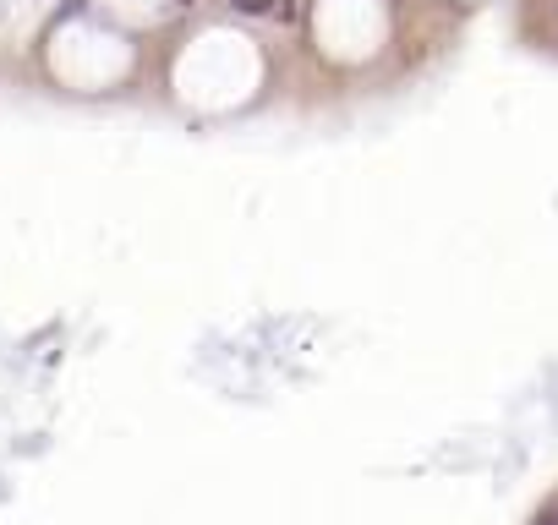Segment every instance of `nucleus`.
I'll return each mask as SVG.
<instances>
[{
  "label": "nucleus",
  "mask_w": 558,
  "mask_h": 525,
  "mask_svg": "<svg viewBox=\"0 0 558 525\" xmlns=\"http://www.w3.org/2000/svg\"><path fill=\"white\" fill-rule=\"evenodd\" d=\"M230 6H236L241 17H279V22L296 17V0H230Z\"/></svg>",
  "instance_id": "1"
},
{
  "label": "nucleus",
  "mask_w": 558,
  "mask_h": 525,
  "mask_svg": "<svg viewBox=\"0 0 558 525\" xmlns=\"http://www.w3.org/2000/svg\"><path fill=\"white\" fill-rule=\"evenodd\" d=\"M537 525H553V520H548V515H537Z\"/></svg>",
  "instance_id": "3"
},
{
  "label": "nucleus",
  "mask_w": 558,
  "mask_h": 525,
  "mask_svg": "<svg viewBox=\"0 0 558 525\" xmlns=\"http://www.w3.org/2000/svg\"><path fill=\"white\" fill-rule=\"evenodd\" d=\"M542 515H548V520H553V525H558V504H553V509H542Z\"/></svg>",
  "instance_id": "2"
}]
</instances>
